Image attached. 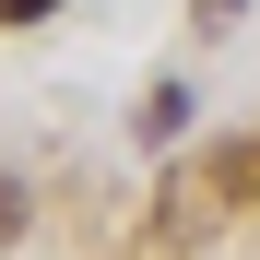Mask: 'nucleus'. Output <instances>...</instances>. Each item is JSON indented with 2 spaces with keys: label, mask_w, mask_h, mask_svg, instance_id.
<instances>
[{
  "label": "nucleus",
  "mask_w": 260,
  "mask_h": 260,
  "mask_svg": "<svg viewBox=\"0 0 260 260\" xmlns=\"http://www.w3.org/2000/svg\"><path fill=\"white\" fill-rule=\"evenodd\" d=\"M225 189H237V201H260V130H248V142L225 154Z\"/></svg>",
  "instance_id": "1"
},
{
  "label": "nucleus",
  "mask_w": 260,
  "mask_h": 260,
  "mask_svg": "<svg viewBox=\"0 0 260 260\" xmlns=\"http://www.w3.org/2000/svg\"><path fill=\"white\" fill-rule=\"evenodd\" d=\"M59 12V0H0V24H48Z\"/></svg>",
  "instance_id": "2"
},
{
  "label": "nucleus",
  "mask_w": 260,
  "mask_h": 260,
  "mask_svg": "<svg viewBox=\"0 0 260 260\" xmlns=\"http://www.w3.org/2000/svg\"><path fill=\"white\" fill-rule=\"evenodd\" d=\"M0 237H24V189L12 178H0Z\"/></svg>",
  "instance_id": "3"
}]
</instances>
